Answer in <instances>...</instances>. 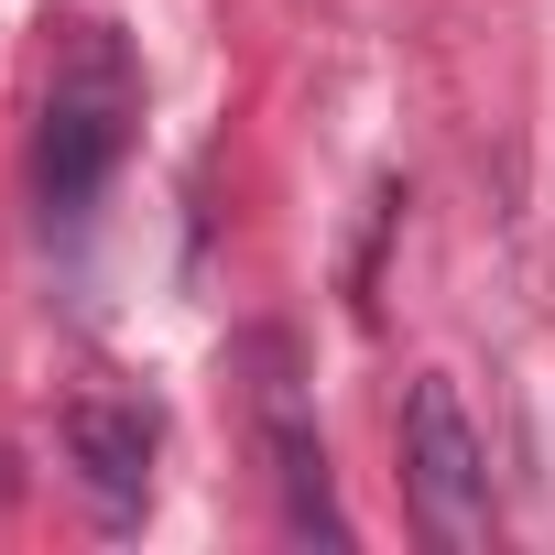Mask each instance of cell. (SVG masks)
<instances>
[{"label":"cell","mask_w":555,"mask_h":555,"mask_svg":"<svg viewBox=\"0 0 555 555\" xmlns=\"http://www.w3.org/2000/svg\"><path fill=\"white\" fill-rule=\"evenodd\" d=\"M131 120H142V77H131L120 34L109 23H66L55 77H44V120H34V196L55 218H88V196L131 153Z\"/></svg>","instance_id":"obj_1"},{"label":"cell","mask_w":555,"mask_h":555,"mask_svg":"<svg viewBox=\"0 0 555 555\" xmlns=\"http://www.w3.org/2000/svg\"><path fill=\"white\" fill-rule=\"evenodd\" d=\"M250 382V436H261V468H272V501H284V533H327L349 544V512H338V479H327V436H317V403L295 382V338L284 327H250L229 349Z\"/></svg>","instance_id":"obj_2"},{"label":"cell","mask_w":555,"mask_h":555,"mask_svg":"<svg viewBox=\"0 0 555 555\" xmlns=\"http://www.w3.org/2000/svg\"><path fill=\"white\" fill-rule=\"evenodd\" d=\"M403 501H414L425 544H447V555L490 544V457H479L457 382H436V371L403 392Z\"/></svg>","instance_id":"obj_3"},{"label":"cell","mask_w":555,"mask_h":555,"mask_svg":"<svg viewBox=\"0 0 555 555\" xmlns=\"http://www.w3.org/2000/svg\"><path fill=\"white\" fill-rule=\"evenodd\" d=\"M66 457H77L88 501H99L109 522H131V512L153 501V403H131V392H77V403H66Z\"/></svg>","instance_id":"obj_4"}]
</instances>
